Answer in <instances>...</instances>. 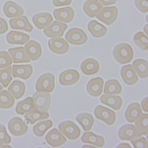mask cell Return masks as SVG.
<instances>
[{
    "instance_id": "cell-1",
    "label": "cell",
    "mask_w": 148,
    "mask_h": 148,
    "mask_svg": "<svg viewBox=\"0 0 148 148\" xmlns=\"http://www.w3.org/2000/svg\"><path fill=\"white\" fill-rule=\"evenodd\" d=\"M113 56L118 63L125 64L131 62L134 57V52L130 45L122 43L115 47L113 50Z\"/></svg>"
},
{
    "instance_id": "cell-2",
    "label": "cell",
    "mask_w": 148,
    "mask_h": 148,
    "mask_svg": "<svg viewBox=\"0 0 148 148\" xmlns=\"http://www.w3.org/2000/svg\"><path fill=\"white\" fill-rule=\"evenodd\" d=\"M34 108L41 112H48L51 103V95L49 93L36 92L33 96Z\"/></svg>"
},
{
    "instance_id": "cell-3",
    "label": "cell",
    "mask_w": 148,
    "mask_h": 148,
    "mask_svg": "<svg viewBox=\"0 0 148 148\" xmlns=\"http://www.w3.org/2000/svg\"><path fill=\"white\" fill-rule=\"evenodd\" d=\"M55 77L51 73H46L41 76L36 84L37 92H52L55 87Z\"/></svg>"
},
{
    "instance_id": "cell-4",
    "label": "cell",
    "mask_w": 148,
    "mask_h": 148,
    "mask_svg": "<svg viewBox=\"0 0 148 148\" xmlns=\"http://www.w3.org/2000/svg\"><path fill=\"white\" fill-rule=\"evenodd\" d=\"M65 39L71 44L81 46L88 41V36L83 29L78 28L70 29L65 35Z\"/></svg>"
},
{
    "instance_id": "cell-5",
    "label": "cell",
    "mask_w": 148,
    "mask_h": 148,
    "mask_svg": "<svg viewBox=\"0 0 148 148\" xmlns=\"http://www.w3.org/2000/svg\"><path fill=\"white\" fill-rule=\"evenodd\" d=\"M59 129L69 140H76L81 134L78 126L72 121H65L59 125Z\"/></svg>"
},
{
    "instance_id": "cell-6",
    "label": "cell",
    "mask_w": 148,
    "mask_h": 148,
    "mask_svg": "<svg viewBox=\"0 0 148 148\" xmlns=\"http://www.w3.org/2000/svg\"><path fill=\"white\" fill-rule=\"evenodd\" d=\"M96 16L97 19L107 25H111L118 18V10L116 7H104Z\"/></svg>"
},
{
    "instance_id": "cell-7",
    "label": "cell",
    "mask_w": 148,
    "mask_h": 148,
    "mask_svg": "<svg viewBox=\"0 0 148 148\" xmlns=\"http://www.w3.org/2000/svg\"><path fill=\"white\" fill-rule=\"evenodd\" d=\"M94 114L97 119L104 122L109 126L114 125L116 121L115 113L102 106L100 105L95 108Z\"/></svg>"
},
{
    "instance_id": "cell-8",
    "label": "cell",
    "mask_w": 148,
    "mask_h": 148,
    "mask_svg": "<svg viewBox=\"0 0 148 148\" xmlns=\"http://www.w3.org/2000/svg\"><path fill=\"white\" fill-rule=\"evenodd\" d=\"M8 130L14 136H21L25 135L28 130V127L25 122L19 117H14L8 124Z\"/></svg>"
},
{
    "instance_id": "cell-9",
    "label": "cell",
    "mask_w": 148,
    "mask_h": 148,
    "mask_svg": "<svg viewBox=\"0 0 148 148\" xmlns=\"http://www.w3.org/2000/svg\"><path fill=\"white\" fill-rule=\"evenodd\" d=\"M68 28V25L60 21H55L43 30L44 34L50 38L62 37Z\"/></svg>"
},
{
    "instance_id": "cell-10",
    "label": "cell",
    "mask_w": 148,
    "mask_h": 148,
    "mask_svg": "<svg viewBox=\"0 0 148 148\" xmlns=\"http://www.w3.org/2000/svg\"><path fill=\"white\" fill-rule=\"evenodd\" d=\"M118 137L122 140H132L142 136L136 126L133 125L123 126L118 130Z\"/></svg>"
},
{
    "instance_id": "cell-11",
    "label": "cell",
    "mask_w": 148,
    "mask_h": 148,
    "mask_svg": "<svg viewBox=\"0 0 148 148\" xmlns=\"http://www.w3.org/2000/svg\"><path fill=\"white\" fill-rule=\"evenodd\" d=\"M48 46L50 50L57 54H64L66 53L69 49V45L65 40L62 38H51L48 41Z\"/></svg>"
},
{
    "instance_id": "cell-12",
    "label": "cell",
    "mask_w": 148,
    "mask_h": 148,
    "mask_svg": "<svg viewBox=\"0 0 148 148\" xmlns=\"http://www.w3.org/2000/svg\"><path fill=\"white\" fill-rule=\"evenodd\" d=\"M80 79V73L75 70H67L61 73L59 81L64 86H69L77 83Z\"/></svg>"
},
{
    "instance_id": "cell-13",
    "label": "cell",
    "mask_w": 148,
    "mask_h": 148,
    "mask_svg": "<svg viewBox=\"0 0 148 148\" xmlns=\"http://www.w3.org/2000/svg\"><path fill=\"white\" fill-rule=\"evenodd\" d=\"M45 140L48 145L53 147L62 146L66 142V139L56 128L52 129L48 133Z\"/></svg>"
},
{
    "instance_id": "cell-14",
    "label": "cell",
    "mask_w": 148,
    "mask_h": 148,
    "mask_svg": "<svg viewBox=\"0 0 148 148\" xmlns=\"http://www.w3.org/2000/svg\"><path fill=\"white\" fill-rule=\"evenodd\" d=\"M53 16L58 21L70 23L75 17V12L72 7H67L55 10L53 12Z\"/></svg>"
},
{
    "instance_id": "cell-15",
    "label": "cell",
    "mask_w": 148,
    "mask_h": 148,
    "mask_svg": "<svg viewBox=\"0 0 148 148\" xmlns=\"http://www.w3.org/2000/svg\"><path fill=\"white\" fill-rule=\"evenodd\" d=\"M24 49L28 57L32 61L39 60L42 54L41 45L34 40L28 41L25 45Z\"/></svg>"
},
{
    "instance_id": "cell-16",
    "label": "cell",
    "mask_w": 148,
    "mask_h": 148,
    "mask_svg": "<svg viewBox=\"0 0 148 148\" xmlns=\"http://www.w3.org/2000/svg\"><path fill=\"white\" fill-rule=\"evenodd\" d=\"M33 71V69L30 64L13 65L12 67V75L14 78L27 80L32 76Z\"/></svg>"
},
{
    "instance_id": "cell-17",
    "label": "cell",
    "mask_w": 148,
    "mask_h": 148,
    "mask_svg": "<svg viewBox=\"0 0 148 148\" xmlns=\"http://www.w3.org/2000/svg\"><path fill=\"white\" fill-rule=\"evenodd\" d=\"M10 25L12 29L23 30L27 32H32L33 30V27L30 23L28 19L26 16H20L15 18H12L9 21Z\"/></svg>"
},
{
    "instance_id": "cell-18",
    "label": "cell",
    "mask_w": 148,
    "mask_h": 148,
    "mask_svg": "<svg viewBox=\"0 0 148 148\" xmlns=\"http://www.w3.org/2000/svg\"><path fill=\"white\" fill-rule=\"evenodd\" d=\"M5 16L8 18H17L22 16L24 13V10L17 3L11 1H7L3 7Z\"/></svg>"
},
{
    "instance_id": "cell-19",
    "label": "cell",
    "mask_w": 148,
    "mask_h": 148,
    "mask_svg": "<svg viewBox=\"0 0 148 148\" xmlns=\"http://www.w3.org/2000/svg\"><path fill=\"white\" fill-rule=\"evenodd\" d=\"M121 76L124 83L129 86L135 85L139 80L136 73L131 64H128L122 67Z\"/></svg>"
},
{
    "instance_id": "cell-20",
    "label": "cell",
    "mask_w": 148,
    "mask_h": 148,
    "mask_svg": "<svg viewBox=\"0 0 148 148\" xmlns=\"http://www.w3.org/2000/svg\"><path fill=\"white\" fill-rule=\"evenodd\" d=\"M104 80L101 77H96L90 80L86 85L88 93L93 97L101 95L103 90Z\"/></svg>"
},
{
    "instance_id": "cell-21",
    "label": "cell",
    "mask_w": 148,
    "mask_h": 148,
    "mask_svg": "<svg viewBox=\"0 0 148 148\" xmlns=\"http://www.w3.org/2000/svg\"><path fill=\"white\" fill-rule=\"evenodd\" d=\"M32 20L35 26L39 29H43L51 24L53 18L50 13L41 12L35 15Z\"/></svg>"
},
{
    "instance_id": "cell-22",
    "label": "cell",
    "mask_w": 148,
    "mask_h": 148,
    "mask_svg": "<svg viewBox=\"0 0 148 148\" xmlns=\"http://www.w3.org/2000/svg\"><path fill=\"white\" fill-rule=\"evenodd\" d=\"M100 64L94 58H87L81 65V71L86 76H92L98 73L100 70Z\"/></svg>"
},
{
    "instance_id": "cell-23",
    "label": "cell",
    "mask_w": 148,
    "mask_h": 148,
    "mask_svg": "<svg viewBox=\"0 0 148 148\" xmlns=\"http://www.w3.org/2000/svg\"><path fill=\"white\" fill-rule=\"evenodd\" d=\"M102 104L108 106L115 110H119L123 105V100L120 96L111 95H104L100 98Z\"/></svg>"
},
{
    "instance_id": "cell-24",
    "label": "cell",
    "mask_w": 148,
    "mask_h": 148,
    "mask_svg": "<svg viewBox=\"0 0 148 148\" xmlns=\"http://www.w3.org/2000/svg\"><path fill=\"white\" fill-rule=\"evenodd\" d=\"M8 51L11 56L14 63H30L31 61L23 47L10 49Z\"/></svg>"
},
{
    "instance_id": "cell-25",
    "label": "cell",
    "mask_w": 148,
    "mask_h": 148,
    "mask_svg": "<svg viewBox=\"0 0 148 148\" xmlns=\"http://www.w3.org/2000/svg\"><path fill=\"white\" fill-rule=\"evenodd\" d=\"M6 40L10 44L23 45L29 41L30 36L22 32L11 31L7 35Z\"/></svg>"
},
{
    "instance_id": "cell-26",
    "label": "cell",
    "mask_w": 148,
    "mask_h": 148,
    "mask_svg": "<svg viewBox=\"0 0 148 148\" xmlns=\"http://www.w3.org/2000/svg\"><path fill=\"white\" fill-rule=\"evenodd\" d=\"M98 0H87L84 5V11L88 17L94 18L102 8Z\"/></svg>"
},
{
    "instance_id": "cell-27",
    "label": "cell",
    "mask_w": 148,
    "mask_h": 148,
    "mask_svg": "<svg viewBox=\"0 0 148 148\" xmlns=\"http://www.w3.org/2000/svg\"><path fill=\"white\" fill-rule=\"evenodd\" d=\"M49 117V114L48 112H41L35 108L27 112L24 115L26 121L31 125L41 120L47 119Z\"/></svg>"
},
{
    "instance_id": "cell-28",
    "label": "cell",
    "mask_w": 148,
    "mask_h": 148,
    "mask_svg": "<svg viewBox=\"0 0 148 148\" xmlns=\"http://www.w3.org/2000/svg\"><path fill=\"white\" fill-rule=\"evenodd\" d=\"M142 114V111L140 105L138 103H133L128 106L125 112V117L127 122L133 123Z\"/></svg>"
},
{
    "instance_id": "cell-29",
    "label": "cell",
    "mask_w": 148,
    "mask_h": 148,
    "mask_svg": "<svg viewBox=\"0 0 148 148\" xmlns=\"http://www.w3.org/2000/svg\"><path fill=\"white\" fill-rule=\"evenodd\" d=\"M88 29L95 38H101L107 33V28L95 20L91 21L88 25Z\"/></svg>"
},
{
    "instance_id": "cell-30",
    "label": "cell",
    "mask_w": 148,
    "mask_h": 148,
    "mask_svg": "<svg viewBox=\"0 0 148 148\" xmlns=\"http://www.w3.org/2000/svg\"><path fill=\"white\" fill-rule=\"evenodd\" d=\"M8 92L15 99H20L25 94L26 85L20 80H14L8 87Z\"/></svg>"
},
{
    "instance_id": "cell-31",
    "label": "cell",
    "mask_w": 148,
    "mask_h": 148,
    "mask_svg": "<svg viewBox=\"0 0 148 148\" xmlns=\"http://www.w3.org/2000/svg\"><path fill=\"white\" fill-rule=\"evenodd\" d=\"M81 141L84 143L93 145L98 147H102L104 146L105 139L102 136H97L92 132H86L82 135Z\"/></svg>"
},
{
    "instance_id": "cell-32",
    "label": "cell",
    "mask_w": 148,
    "mask_h": 148,
    "mask_svg": "<svg viewBox=\"0 0 148 148\" xmlns=\"http://www.w3.org/2000/svg\"><path fill=\"white\" fill-rule=\"evenodd\" d=\"M76 120L82 126L84 131L86 132L91 130L94 123L93 115L86 113L78 114L76 117Z\"/></svg>"
},
{
    "instance_id": "cell-33",
    "label": "cell",
    "mask_w": 148,
    "mask_h": 148,
    "mask_svg": "<svg viewBox=\"0 0 148 148\" xmlns=\"http://www.w3.org/2000/svg\"><path fill=\"white\" fill-rule=\"evenodd\" d=\"M133 68L142 79H146L148 76V63L144 59H138L133 63Z\"/></svg>"
},
{
    "instance_id": "cell-34",
    "label": "cell",
    "mask_w": 148,
    "mask_h": 148,
    "mask_svg": "<svg viewBox=\"0 0 148 148\" xmlns=\"http://www.w3.org/2000/svg\"><path fill=\"white\" fill-rule=\"evenodd\" d=\"M122 87L118 80H108L105 84L104 93L106 95H119L122 92Z\"/></svg>"
},
{
    "instance_id": "cell-35",
    "label": "cell",
    "mask_w": 148,
    "mask_h": 148,
    "mask_svg": "<svg viewBox=\"0 0 148 148\" xmlns=\"http://www.w3.org/2000/svg\"><path fill=\"white\" fill-rule=\"evenodd\" d=\"M15 103L14 97L7 90L0 92V109H8L13 107Z\"/></svg>"
},
{
    "instance_id": "cell-36",
    "label": "cell",
    "mask_w": 148,
    "mask_h": 148,
    "mask_svg": "<svg viewBox=\"0 0 148 148\" xmlns=\"http://www.w3.org/2000/svg\"><path fill=\"white\" fill-rule=\"evenodd\" d=\"M33 108L34 104L33 99L28 97L18 103L16 108V112L19 115H24Z\"/></svg>"
},
{
    "instance_id": "cell-37",
    "label": "cell",
    "mask_w": 148,
    "mask_h": 148,
    "mask_svg": "<svg viewBox=\"0 0 148 148\" xmlns=\"http://www.w3.org/2000/svg\"><path fill=\"white\" fill-rule=\"evenodd\" d=\"M53 125L51 120L41 122L33 127V132L37 137H43L45 135L46 132L53 126Z\"/></svg>"
},
{
    "instance_id": "cell-38",
    "label": "cell",
    "mask_w": 148,
    "mask_h": 148,
    "mask_svg": "<svg viewBox=\"0 0 148 148\" xmlns=\"http://www.w3.org/2000/svg\"><path fill=\"white\" fill-rule=\"evenodd\" d=\"M135 126L142 135H147L148 133V114H140L136 120Z\"/></svg>"
},
{
    "instance_id": "cell-39",
    "label": "cell",
    "mask_w": 148,
    "mask_h": 148,
    "mask_svg": "<svg viewBox=\"0 0 148 148\" xmlns=\"http://www.w3.org/2000/svg\"><path fill=\"white\" fill-rule=\"evenodd\" d=\"M133 41L136 45L142 50L147 51L148 48L147 36L142 32L137 33L133 38Z\"/></svg>"
},
{
    "instance_id": "cell-40",
    "label": "cell",
    "mask_w": 148,
    "mask_h": 148,
    "mask_svg": "<svg viewBox=\"0 0 148 148\" xmlns=\"http://www.w3.org/2000/svg\"><path fill=\"white\" fill-rule=\"evenodd\" d=\"M12 80V67L10 66L4 70H0V83L3 84L4 87H7Z\"/></svg>"
},
{
    "instance_id": "cell-41",
    "label": "cell",
    "mask_w": 148,
    "mask_h": 148,
    "mask_svg": "<svg viewBox=\"0 0 148 148\" xmlns=\"http://www.w3.org/2000/svg\"><path fill=\"white\" fill-rule=\"evenodd\" d=\"M12 63V60L10 54L6 51H0V69H6Z\"/></svg>"
},
{
    "instance_id": "cell-42",
    "label": "cell",
    "mask_w": 148,
    "mask_h": 148,
    "mask_svg": "<svg viewBox=\"0 0 148 148\" xmlns=\"http://www.w3.org/2000/svg\"><path fill=\"white\" fill-rule=\"evenodd\" d=\"M0 142L4 144H9L11 142L10 136L7 134L6 127L0 124Z\"/></svg>"
},
{
    "instance_id": "cell-43",
    "label": "cell",
    "mask_w": 148,
    "mask_h": 148,
    "mask_svg": "<svg viewBox=\"0 0 148 148\" xmlns=\"http://www.w3.org/2000/svg\"><path fill=\"white\" fill-rule=\"evenodd\" d=\"M131 142L134 147H140V148H147V142L145 138L139 137L135 139L131 140Z\"/></svg>"
},
{
    "instance_id": "cell-44",
    "label": "cell",
    "mask_w": 148,
    "mask_h": 148,
    "mask_svg": "<svg viewBox=\"0 0 148 148\" xmlns=\"http://www.w3.org/2000/svg\"><path fill=\"white\" fill-rule=\"evenodd\" d=\"M135 5L138 9L143 13L148 11V1L147 0H135Z\"/></svg>"
},
{
    "instance_id": "cell-45",
    "label": "cell",
    "mask_w": 148,
    "mask_h": 148,
    "mask_svg": "<svg viewBox=\"0 0 148 148\" xmlns=\"http://www.w3.org/2000/svg\"><path fill=\"white\" fill-rule=\"evenodd\" d=\"M72 0H53V4L55 7L67 6L71 4Z\"/></svg>"
},
{
    "instance_id": "cell-46",
    "label": "cell",
    "mask_w": 148,
    "mask_h": 148,
    "mask_svg": "<svg viewBox=\"0 0 148 148\" xmlns=\"http://www.w3.org/2000/svg\"><path fill=\"white\" fill-rule=\"evenodd\" d=\"M8 29V26L6 20L0 17V34H5Z\"/></svg>"
},
{
    "instance_id": "cell-47",
    "label": "cell",
    "mask_w": 148,
    "mask_h": 148,
    "mask_svg": "<svg viewBox=\"0 0 148 148\" xmlns=\"http://www.w3.org/2000/svg\"><path fill=\"white\" fill-rule=\"evenodd\" d=\"M100 3L104 6H109L115 4L117 0H99Z\"/></svg>"
},
{
    "instance_id": "cell-48",
    "label": "cell",
    "mask_w": 148,
    "mask_h": 148,
    "mask_svg": "<svg viewBox=\"0 0 148 148\" xmlns=\"http://www.w3.org/2000/svg\"><path fill=\"white\" fill-rule=\"evenodd\" d=\"M142 108L143 109V110L145 111V112H148V109H147V97H146L142 101Z\"/></svg>"
},
{
    "instance_id": "cell-49",
    "label": "cell",
    "mask_w": 148,
    "mask_h": 148,
    "mask_svg": "<svg viewBox=\"0 0 148 148\" xmlns=\"http://www.w3.org/2000/svg\"><path fill=\"white\" fill-rule=\"evenodd\" d=\"M130 147V145L127 143H123V144H121L120 145H118L117 147Z\"/></svg>"
},
{
    "instance_id": "cell-50",
    "label": "cell",
    "mask_w": 148,
    "mask_h": 148,
    "mask_svg": "<svg viewBox=\"0 0 148 148\" xmlns=\"http://www.w3.org/2000/svg\"><path fill=\"white\" fill-rule=\"evenodd\" d=\"M144 31L145 33H146V36H147V25H146V26L145 27Z\"/></svg>"
},
{
    "instance_id": "cell-51",
    "label": "cell",
    "mask_w": 148,
    "mask_h": 148,
    "mask_svg": "<svg viewBox=\"0 0 148 148\" xmlns=\"http://www.w3.org/2000/svg\"><path fill=\"white\" fill-rule=\"evenodd\" d=\"M3 87H2L1 85H0V92H1L3 90Z\"/></svg>"
},
{
    "instance_id": "cell-52",
    "label": "cell",
    "mask_w": 148,
    "mask_h": 148,
    "mask_svg": "<svg viewBox=\"0 0 148 148\" xmlns=\"http://www.w3.org/2000/svg\"><path fill=\"white\" fill-rule=\"evenodd\" d=\"M3 143H2L1 142H0V147H3Z\"/></svg>"
}]
</instances>
